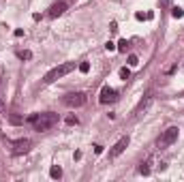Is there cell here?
I'll use <instances>...</instances> for the list:
<instances>
[{"label":"cell","instance_id":"obj_22","mask_svg":"<svg viewBox=\"0 0 184 182\" xmlns=\"http://www.w3.org/2000/svg\"><path fill=\"white\" fill-rule=\"evenodd\" d=\"M94 152H96V154H101V152H103V146H98V144H96V146H94Z\"/></svg>","mask_w":184,"mask_h":182},{"label":"cell","instance_id":"obj_17","mask_svg":"<svg viewBox=\"0 0 184 182\" xmlns=\"http://www.w3.org/2000/svg\"><path fill=\"white\" fill-rule=\"evenodd\" d=\"M129 64H131V67H137V64H139V58L131 54V56H129Z\"/></svg>","mask_w":184,"mask_h":182},{"label":"cell","instance_id":"obj_9","mask_svg":"<svg viewBox=\"0 0 184 182\" xmlns=\"http://www.w3.org/2000/svg\"><path fill=\"white\" fill-rule=\"evenodd\" d=\"M150 103H152V94L148 92V94H146V96H143V99L139 101V105H137V107H135V114H141V111H146Z\"/></svg>","mask_w":184,"mask_h":182},{"label":"cell","instance_id":"obj_1","mask_svg":"<svg viewBox=\"0 0 184 182\" xmlns=\"http://www.w3.org/2000/svg\"><path fill=\"white\" fill-rule=\"evenodd\" d=\"M58 114H51V111H45V114H32L26 118V122H30L34 127V131H47L51 129L54 124H58Z\"/></svg>","mask_w":184,"mask_h":182},{"label":"cell","instance_id":"obj_14","mask_svg":"<svg viewBox=\"0 0 184 182\" xmlns=\"http://www.w3.org/2000/svg\"><path fill=\"white\" fill-rule=\"evenodd\" d=\"M139 174H141V176H150V165H148V163H141V165H139Z\"/></svg>","mask_w":184,"mask_h":182},{"label":"cell","instance_id":"obj_15","mask_svg":"<svg viewBox=\"0 0 184 182\" xmlns=\"http://www.w3.org/2000/svg\"><path fill=\"white\" fill-rule=\"evenodd\" d=\"M17 56H19L22 60H30V58H32V51H30V49H24V51H19Z\"/></svg>","mask_w":184,"mask_h":182},{"label":"cell","instance_id":"obj_20","mask_svg":"<svg viewBox=\"0 0 184 182\" xmlns=\"http://www.w3.org/2000/svg\"><path fill=\"white\" fill-rule=\"evenodd\" d=\"M105 49H107V51H114V49H116V45H114L111 41H107V43H105Z\"/></svg>","mask_w":184,"mask_h":182},{"label":"cell","instance_id":"obj_13","mask_svg":"<svg viewBox=\"0 0 184 182\" xmlns=\"http://www.w3.org/2000/svg\"><path fill=\"white\" fill-rule=\"evenodd\" d=\"M120 77L126 82V79H131V69H126V67H122L120 69Z\"/></svg>","mask_w":184,"mask_h":182},{"label":"cell","instance_id":"obj_4","mask_svg":"<svg viewBox=\"0 0 184 182\" xmlns=\"http://www.w3.org/2000/svg\"><path fill=\"white\" fill-rule=\"evenodd\" d=\"M62 103L66 105V107H82V105H86V94L84 92H71V94H66L64 99H62Z\"/></svg>","mask_w":184,"mask_h":182},{"label":"cell","instance_id":"obj_11","mask_svg":"<svg viewBox=\"0 0 184 182\" xmlns=\"http://www.w3.org/2000/svg\"><path fill=\"white\" fill-rule=\"evenodd\" d=\"M171 17H176V19H182V17H184V11L180 9V6H174V9H171Z\"/></svg>","mask_w":184,"mask_h":182},{"label":"cell","instance_id":"obj_10","mask_svg":"<svg viewBox=\"0 0 184 182\" xmlns=\"http://www.w3.org/2000/svg\"><path fill=\"white\" fill-rule=\"evenodd\" d=\"M49 176H51L54 180L62 178V167H60V165H51V169H49Z\"/></svg>","mask_w":184,"mask_h":182},{"label":"cell","instance_id":"obj_16","mask_svg":"<svg viewBox=\"0 0 184 182\" xmlns=\"http://www.w3.org/2000/svg\"><path fill=\"white\" fill-rule=\"evenodd\" d=\"M69 127H73V124H79V120H77V116H66V120H64Z\"/></svg>","mask_w":184,"mask_h":182},{"label":"cell","instance_id":"obj_7","mask_svg":"<svg viewBox=\"0 0 184 182\" xmlns=\"http://www.w3.org/2000/svg\"><path fill=\"white\" fill-rule=\"evenodd\" d=\"M11 146H13V154H24L30 150L32 141L30 139H15V141H11Z\"/></svg>","mask_w":184,"mask_h":182},{"label":"cell","instance_id":"obj_5","mask_svg":"<svg viewBox=\"0 0 184 182\" xmlns=\"http://www.w3.org/2000/svg\"><path fill=\"white\" fill-rule=\"evenodd\" d=\"M129 141H131V139H129V135L120 137V139H118V141L114 144V148L109 150V156H111V159H116V156H120V154H122V152H124V150L129 148Z\"/></svg>","mask_w":184,"mask_h":182},{"label":"cell","instance_id":"obj_8","mask_svg":"<svg viewBox=\"0 0 184 182\" xmlns=\"http://www.w3.org/2000/svg\"><path fill=\"white\" fill-rule=\"evenodd\" d=\"M64 11H66V2H64V0H60V2L51 4V9H49V17H60Z\"/></svg>","mask_w":184,"mask_h":182},{"label":"cell","instance_id":"obj_23","mask_svg":"<svg viewBox=\"0 0 184 182\" xmlns=\"http://www.w3.org/2000/svg\"><path fill=\"white\" fill-rule=\"evenodd\" d=\"M0 111H4V103L2 101H0Z\"/></svg>","mask_w":184,"mask_h":182},{"label":"cell","instance_id":"obj_19","mask_svg":"<svg viewBox=\"0 0 184 182\" xmlns=\"http://www.w3.org/2000/svg\"><path fill=\"white\" fill-rule=\"evenodd\" d=\"M9 122H11V124H19V122H24V120L17 118V116H9Z\"/></svg>","mask_w":184,"mask_h":182},{"label":"cell","instance_id":"obj_18","mask_svg":"<svg viewBox=\"0 0 184 182\" xmlns=\"http://www.w3.org/2000/svg\"><path fill=\"white\" fill-rule=\"evenodd\" d=\"M79 71H82V73H88V71H90V62H82V64H79Z\"/></svg>","mask_w":184,"mask_h":182},{"label":"cell","instance_id":"obj_2","mask_svg":"<svg viewBox=\"0 0 184 182\" xmlns=\"http://www.w3.org/2000/svg\"><path fill=\"white\" fill-rule=\"evenodd\" d=\"M73 69H75V62H64V64H60V67L51 69V71L47 73L45 77H43V82H45V84H51V82H56V79L64 77L66 73H71Z\"/></svg>","mask_w":184,"mask_h":182},{"label":"cell","instance_id":"obj_12","mask_svg":"<svg viewBox=\"0 0 184 182\" xmlns=\"http://www.w3.org/2000/svg\"><path fill=\"white\" fill-rule=\"evenodd\" d=\"M116 49H118V51H122V54H124V51H126V49H129V43H126V39H120V41H118V47H116Z\"/></svg>","mask_w":184,"mask_h":182},{"label":"cell","instance_id":"obj_6","mask_svg":"<svg viewBox=\"0 0 184 182\" xmlns=\"http://www.w3.org/2000/svg\"><path fill=\"white\" fill-rule=\"evenodd\" d=\"M116 99H118V92L114 90V88H109V86H103V90H101V96H98V103H101V105L114 103Z\"/></svg>","mask_w":184,"mask_h":182},{"label":"cell","instance_id":"obj_21","mask_svg":"<svg viewBox=\"0 0 184 182\" xmlns=\"http://www.w3.org/2000/svg\"><path fill=\"white\" fill-rule=\"evenodd\" d=\"M13 34H15V37H17V39H19V37H24V30H22V28H17V30H15V32H13Z\"/></svg>","mask_w":184,"mask_h":182},{"label":"cell","instance_id":"obj_3","mask_svg":"<svg viewBox=\"0 0 184 182\" xmlns=\"http://www.w3.org/2000/svg\"><path fill=\"white\" fill-rule=\"evenodd\" d=\"M180 135V129L178 127H169L167 131H163V135L158 137V148H169Z\"/></svg>","mask_w":184,"mask_h":182}]
</instances>
